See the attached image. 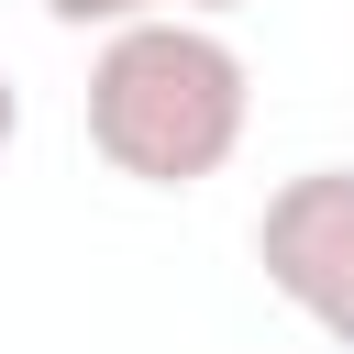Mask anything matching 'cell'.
Listing matches in <instances>:
<instances>
[{"label":"cell","mask_w":354,"mask_h":354,"mask_svg":"<svg viewBox=\"0 0 354 354\" xmlns=\"http://www.w3.org/2000/svg\"><path fill=\"white\" fill-rule=\"evenodd\" d=\"M166 0H44V22H66V33H133V22H155Z\"/></svg>","instance_id":"cell-3"},{"label":"cell","mask_w":354,"mask_h":354,"mask_svg":"<svg viewBox=\"0 0 354 354\" xmlns=\"http://www.w3.org/2000/svg\"><path fill=\"white\" fill-rule=\"evenodd\" d=\"M243 111H254L243 55L210 22H188V11H155V22L111 33L100 66H88V144L133 188H199V177H221L232 144H243Z\"/></svg>","instance_id":"cell-1"},{"label":"cell","mask_w":354,"mask_h":354,"mask_svg":"<svg viewBox=\"0 0 354 354\" xmlns=\"http://www.w3.org/2000/svg\"><path fill=\"white\" fill-rule=\"evenodd\" d=\"M11 133H22V88H11V66H0V155H11Z\"/></svg>","instance_id":"cell-4"},{"label":"cell","mask_w":354,"mask_h":354,"mask_svg":"<svg viewBox=\"0 0 354 354\" xmlns=\"http://www.w3.org/2000/svg\"><path fill=\"white\" fill-rule=\"evenodd\" d=\"M177 11H188V22H210V11H243V0H177Z\"/></svg>","instance_id":"cell-5"},{"label":"cell","mask_w":354,"mask_h":354,"mask_svg":"<svg viewBox=\"0 0 354 354\" xmlns=\"http://www.w3.org/2000/svg\"><path fill=\"white\" fill-rule=\"evenodd\" d=\"M254 266L321 343L354 354V166H299L254 210Z\"/></svg>","instance_id":"cell-2"}]
</instances>
